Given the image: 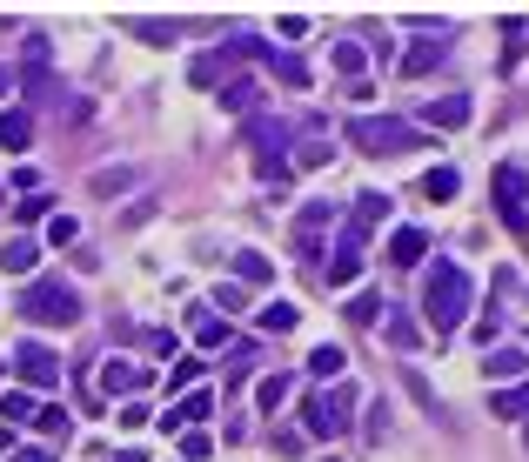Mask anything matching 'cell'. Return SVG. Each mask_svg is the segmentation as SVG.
Segmentation results:
<instances>
[{"label": "cell", "instance_id": "34", "mask_svg": "<svg viewBox=\"0 0 529 462\" xmlns=\"http://www.w3.org/2000/svg\"><path fill=\"white\" fill-rule=\"evenodd\" d=\"M275 34H282V41H302V34H309V14H282Z\"/></svg>", "mask_w": 529, "mask_h": 462}, {"label": "cell", "instance_id": "10", "mask_svg": "<svg viewBox=\"0 0 529 462\" xmlns=\"http://www.w3.org/2000/svg\"><path fill=\"white\" fill-rule=\"evenodd\" d=\"M469 114H476V101L469 94H442V101H429V128H469Z\"/></svg>", "mask_w": 529, "mask_h": 462}, {"label": "cell", "instance_id": "5", "mask_svg": "<svg viewBox=\"0 0 529 462\" xmlns=\"http://www.w3.org/2000/svg\"><path fill=\"white\" fill-rule=\"evenodd\" d=\"M496 215H503L509 235H529V175L516 168V161L496 168Z\"/></svg>", "mask_w": 529, "mask_h": 462}, {"label": "cell", "instance_id": "18", "mask_svg": "<svg viewBox=\"0 0 529 462\" xmlns=\"http://www.w3.org/2000/svg\"><path fill=\"white\" fill-rule=\"evenodd\" d=\"M34 262H41V242H7L0 248V268H7V275H34Z\"/></svg>", "mask_w": 529, "mask_h": 462}, {"label": "cell", "instance_id": "9", "mask_svg": "<svg viewBox=\"0 0 529 462\" xmlns=\"http://www.w3.org/2000/svg\"><path fill=\"white\" fill-rule=\"evenodd\" d=\"M0 148H7V154L34 148V114H27V108H0Z\"/></svg>", "mask_w": 529, "mask_h": 462}, {"label": "cell", "instance_id": "14", "mask_svg": "<svg viewBox=\"0 0 529 462\" xmlns=\"http://www.w3.org/2000/svg\"><path fill=\"white\" fill-rule=\"evenodd\" d=\"M0 416H7V429H14V422H34L41 416V396H34V389H7V396H0Z\"/></svg>", "mask_w": 529, "mask_h": 462}, {"label": "cell", "instance_id": "35", "mask_svg": "<svg viewBox=\"0 0 529 462\" xmlns=\"http://www.w3.org/2000/svg\"><path fill=\"white\" fill-rule=\"evenodd\" d=\"M295 161H302V168H322V161H329V141H302Z\"/></svg>", "mask_w": 529, "mask_h": 462}, {"label": "cell", "instance_id": "27", "mask_svg": "<svg viewBox=\"0 0 529 462\" xmlns=\"http://www.w3.org/2000/svg\"><path fill=\"white\" fill-rule=\"evenodd\" d=\"M215 74H228L221 54H195V61H188V81H195V88H215Z\"/></svg>", "mask_w": 529, "mask_h": 462}, {"label": "cell", "instance_id": "26", "mask_svg": "<svg viewBox=\"0 0 529 462\" xmlns=\"http://www.w3.org/2000/svg\"><path fill=\"white\" fill-rule=\"evenodd\" d=\"M74 235H81V221H74V215H61V208H54V215H47V235H41V242H47V248H67V242H74Z\"/></svg>", "mask_w": 529, "mask_h": 462}, {"label": "cell", "instance_id": "43", "mask_svg": "<svg viewBox=\"0 0 529 462\" xmlns=\"http://www.w3.org/2000/svg\"><path fill=\"white\" fill-rule=\"evenodd\" d=\"M0 208H7V201H0Z\"/></svg>", "mask_w": 529, "mask_h": 462}, {"label": "cell", "instance_id": "22", "mask_svg": "<svg viewBox=\"0 0 529 462\" xmlns=\"http://www.w3.org/2000/svg\"><path fill=\"white\" fill-rule=\"evenodd\" d=\"M34 429H41V436H54V442H67V436H74V416H67L61 402H47L41 416H34Z\"/></svg>", "mask_w": 529, "mask_h": 462}, {"label": "cell", "instance_id": "42", "mask_svg": "<svg viewBox=\"0 0 529 462\" xmlns=\"http://www.w3.org/2000/svg\"><path fill=\"white\" fill-rule=\"evenodd\" d=\"M121 462H141V456H121Z\"/></svg>", "mask_w": 529, "mask_h": 462}, {"label": "cell", "instance_id": "29", "mask_svg": "<svg viewBox=\"0 0 529 462\" xmlns=\"http://www.w3.org/2000/svg\"><path fill=\"white\" fill-rule=\"evenodd\" d=\"M322 228H329V201H309V208L295 215V235L309 242V235H322Z\"/></svg>", "mask_w": 529, "mask_h": 462}, {"label": "cell", "instance_id": "23", "mask_svg": "<svg viewBox=\"0 0 529 462\" xmlns=\"http://www.w3.org/2000/svg\"><path fill=\"white\" fill-rule=\"evenodd\" d=\"M255 101H262V88H255V81H228V88H221V108H228V114H248Z\"/></svg>", "mask_w": 529, "mask_h": 462}, {"label": "cell", "instance_id": "11", "mask_svg": "<svg viewBox=\"0 0 529 462\" xmlns=\"http://www.w3.org/2000/svg\"><path fill=\"white\" fill-rule=\"evenodd\" d=\"M148 382V369H134V362H101V396H134Z\"/></svg>", "mask_w": 529, "mask_h": 462}, {"label": "cell", "instance_id": "17", "mask_svg": "<svg viewBox=\"0 0 529 462\" xmlns=\"http://www.w3.org/2000/svg\"><path fill=\"white\" fill-rule=\"evenodd\" d=\"M382 335L396 342V349H422V335H416V322L402 315V308H382Z\"/></svg>", "mask_w": 529, "mask_h": 462}, {"label": "cell", "instance_id": "1", "mask_svg": "<svg viewBox=\"0 0 529 462\" xmlns=\"http://www.w3.org/2000/svg\"><path fill=\"white\" fill-rule=\"evenodd\" d=\"M422 315H429L436 335H449L469 315V275L456 262H429V275H422Z\"/></svg>", "mask_w": 529, "mask_h": 462}, {"label": "cell", "instance_id": "12", "mask_svg": "<svg viewBox=\"0 0 529 462\" xmlns=\"http://www.w3.org/2000/svg\"><path fill=\"white\" fill-rule=\"evenodd\" d=\"M489 416L529 422V382H509V389H496V396H489Z\"/></svg>", "mask_w": 529, "mask_h": 462}, {"label": "cell", "instance_id": "25", "mask_svg": "<svg viewBox=\"0 0 529 462\" xmlns=\"http://www.w3.org/2000/svg\"><path fill=\"white\" fill-rule=\"evenodd\" d=\"M255 322H262V335H288V329H295V322H302V315H295V308H288V302H268L262 315H255Z\"/></svg>", "mask_w": 529, "mask_h": 462}, {"label": "cell", "instance_id": "30", "mask_svg": "<svg viewBox=\"0 0 529 462\" xmlns=\"http://www.w3.org/2000/svg\"><path fill=\"white\" fill-rule=\"evenodd\" d=\"M134 175H141V168H94V195H121Z\"/></svg>", "mask_w": 529, "mask_h": 462}, {"label": "cell", "instance_id": "38", "mask_svg": "<svg viewBox=\"0 0 529 462\" xmlns=\"http://www.w3.org/2000/svg\"><path fill=\"white\" fill-rule=\"evenodd\" d=\"M329 282H335V288L355 282V255H335V262H329Z\"/></svg>", "mask_w": 529, "mask_h": 462}, {"label": "cell", "instance_id": "20", "mask_svg": "<svg viewBox=\"0 0 529 462\" xmlns=\"http://www.w3.org/2000/svg\"><path fill=\"white\" fill-rule=\"evenodd\" d=\"M422 195H429V201H456V195H463V175H456V168H429Z\"/></svg>", "mask_w": 529, "mask_h": 462}, {"label": "cell", "instance_id": "31", "mask_svg": "<svg viewBox=\"0 0 529 462\" xmlns=\"http://www.w3.org/2000/svg\"><path fill=\"white\" fill-rule=\"evenodd\" d=\"M215 302H221V315H242V308H248V288H242V282H221Z\"/></svg>", "mask_w": 529, "mask_h": 462}, {"label": "cell", "instance_id": "28", "mask_svg": "<svg viewBox=\"0 0 529 462\" xmlns=\"http://www.w3.org/2000/svg\"><path fill=\"white\" fill-rule=\"evenodd\" d=\"M309 369L322 375V382H342V369H349V355H342V349H315V355H309Z\"/></svg>", "mask_w": 529, "mask_h": 462}, {"label": "cell", "instance_id": "41", "mask_svg": "<svg viewBox=\"0 0 529 462\" xmlns=\"http://www.w3.org/2000/svg\"><path fill=\"white\" fill-rule=\"evenodd\" d=\"M7 88H14V67H0V94H7Z\"/></svg>", "mask_w": 529, "mask_h": 462}, {"label": "cell", "instance_id": "19", "mask_svg": "<svg viewBox=\"0 0 529 462\" xmlns=\"http://www.w3.org/2000/svg\"><path fill=\"white\" fill-rule=\"evenodd\" d=\"M215 389H195V396H188V402H181V409H175V422H181V436H188V422H208V416H215Z\"/></svg>", "mask_w": 529, "mask_h": 462}, {"label": "cell", "instance_id": "3", "mask_svg": "<svg viewBox=\"0 0 529 462\" xmlns=\"http://www.w3.org/2000/svg\"><path fill=\"white\" fill-rule=\"evenodd\" d=\"M355 402H362V396H355L349 382H335V389H322V396H309V402H302V429H309V436H329V442H335L342 429H349Z\"/></svg>", "mask_w": 529, "mask_h": 462}, {"label": "cell", "instance_id": "6", "mask_svg": "<svg viewBox=\"0 0 529 462\" xmlns=\"http://www.w3.org/2000/svg\"><path fill=\"white\" fill-rule=\"evenodd\" d=\"M389 215V195H362L355 201V215H349V235H342V255H355L362 262V248H369V235H375V221Z\"/></svg>", "mask_w": 529, "mask_h": 462}, {"label": "cell", "instance_id": "13", "mask_svg": "<svg viewBox=\"0 0 529 462\" xmlns=\"http://www.w3.org/2000/svg\"><path fill=\"white\" fill-rule=\"evenodd\" d=\"M422 255H429V235H422V228H396V242H389V262L416 268Z\"/></svg>", "mask_w": 529, "mask_h": 462}, {"label": "cell", "instance_id": "21", "mask_svg": "<svg viewBox=\"0 0 529 462\" xmlns=\"http://www.w3.org/2000/svg\"><path fill=\"white\" fill-rule=\"evenodd\" d=\"M442 54H449V34H442V41H422V47H409V61H402V74H429V67L442 61Z\"/></svg>", "mask_w": 529, "mask_h": 462}, {"label": "cell", "instance_id": "37", "mask_svg": "<svg viewBox=\"0 0 529 462\" xmlns=\"http://www.w3.org/2000/svg\"><path fill=\"white\" fill-rule=\"evenodd\" d=\"M181 456L201 462V456H208V436H201V429H188V436H181Z\"/></svg>", "mask_w": 529, "mask_h": 462}, {"label": "cell", "instance_id": "16", "mask_svg": "<svg viewBox=\"0 0 529 462\" xmlns=\"http://www.w3.org/2000/svg\"><path fill=\"white\" fill-rule=\"evenodd\" d=\"M483 369L496 375V382H516V375L529 369V355H523V349H489V355H483Z\"/></svg>", "mask_w": 529, "mask_h": 462}, {"label": "cell", "instance_id": "36", "mask_svg": "<svg viewBox=\"0 0 529 462\" xmlns=\"http://www.w3.org/2000/svg\"><path fill=\"white\" fill-rule=\"evenodd\" d=\"M349 322H382V302H375V295H362V302H349Z\"/></svg>", "mask_w": 529, "mask_h": 462}, {"label": "cell", "instance_id": "32", "mask_svg": "<svg viewBox=\"0 0 529 462\" xmlns=\"http://www.w3.org/2000/svg\"><path fill=\"white\" fill-rule=\"evenodd\" d=\"M128 27L141 34V41H155V47H161V41H175V21H128Z\"/></svg>", "mask_w": 529, "mask_h": 462}, {"label": "cell", "instance_id": "40", "mask_svg": "<svg viewBox=\"0 0 529 462\" xmlns=\"http://www.w3.org/2000/svg\"><path fill=\"white\" fill-rule=\"evenodd\" d=\"M0 456H14V429H0Z\"/></svg>", "mask_w": 529, "mask_h": 462}, {"label": "cell", "instance_id": "8", "mask_svg": "<svg viewBox=\"0 0 529 462\" xmlns=\"http://www.w3.org/2000/svg\"><path fill=\"white\" fill-rule=\"evenodd\" d=\"M195 342H201L208 355H248V342L228 329V322H215V315H201V322H195Z\"/></svg>", "mask_w": 529, "mask_h": 462}, {"label": "cell", "instance_id": "7", "mask_svg": "<svg viewBox=\"0 0 529 462\" xmlns=\"http://www.w3.org/2000/svg\"><path fill=\"white\" fill-rule=\"evenodd\" d=\"M14 369H21V382H34V389H54V382H61V355L47 349V342H21V349H14Z\"/></svg>", "mask_w": 529, "mask_h": 462}, {"label": "cell", "instance_id": "15", "mask_svg": "<svg viewBox=\"0 0 529 462\" xmlns=\"http://www.w3.org/2000/svg\"><path fill=\"white\" fill-rule=\"evenodd\" d=\"M288 389H295V375H282V369L255 382V402H262V416H275V409H282V402H288Z\"/></svg>", "mask_w": 529, "mask_h": 462}, {"label": "cell", "instance_id": "39", "mask_svg": "<svg viewBox=\"0 0 529 462\" xmlns=\"http://www.w3.org/2000/svg\"><path fill=\"white\" fill-rule=\"evenodd\" d=\"M14 462H54V449H14Z\"/></svg>", "mask_w": 529, "mask_h": 462}, {"label": "cell", "instance_id": "24", "mask_svg": "<svg viewBox=\"0 0 529 462\" xmlns=\"http://www.w3.org/2000/svg\"><path fill=\"white\" fill-rule=\"evenodd\" d=\"M235 275H242V282H275V262L255 255V248H242V255H235Z\"/></svg>", "mask_w": 529, "mask_h": 462}, {"label": "cell", "instance_id": "4", "mask_svg": "<svg viewBox=\"0 0 529 462\" xmlns=\"http://www.w3.org/2000/svg\"><path fill=\"white\" fill-rule=\"evenodd\" d=\"M21 315H27V322H54V329H74V322H81V295H74L67 282H34V288L21 295Z\"/></svg>", "mask_w": 529, "mask_h": 462}, {"label": "cell", "instance_id": "2", "mask_svg": "<svg viewBox=\"0 0 529 462\" xmlns=\"http://www.w3.org/2000/svg\"><path fill=\"white\" fill-rule=\"evenodd\" d=\"M349 134H355V148H369V154H402V148H422V141H429V134H416L409 121H396V114H355Z\"/></svg>", "mask_w": 529, "mask_h": 462}, {"label": "cell", "instance_id": "33", "mask_svg": "<svg viewBox=\"0 0 529 462\" xmlns=\"http://www.w3.org/2000/svg\"><path fill=\"white\" fill-rule=\"evenodd\" d=\"M335 67H342V74H362V47H355V41H335Z\"/></svg>", "mask_w": 529, "mask_h": 462}]
</instances>
